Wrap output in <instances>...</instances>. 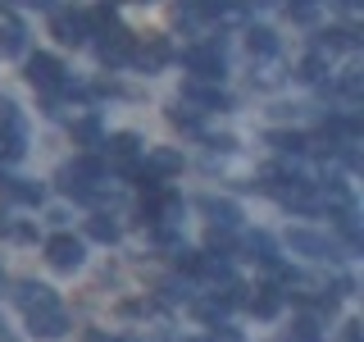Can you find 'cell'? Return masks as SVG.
<instances>
[{"label": "cell", "instance_id": "6da1fadb", "mask_svg": "<svg viewBox=\"0 0 364 342\" xmlns=\"http://www.w3.org/2000/svg\"><path fill=\"white\" fill-rule=\"evenodd\" d=\"M178 60H182V68H187L191 78H200V83H219V78L228 73L223 41H196V46H187Z\"/></svg>", "mask_w": 364, "mask_h": 342}, {"label": "cell", "instance_id": "7a4b0ae2", "mask_svg": "<svg viewBox=\"0 0 364 342\" xmlns=\"http://www.w3.org/2000/svg\"><path fill=\"white\" fill-rule=\"evenodd\" d=\"M182 105H191L196 114H210V110H228L232 100H228V91H219V83H200V78H187L178 91Z\"/></svg>", "mask_w": 364, "mask_h": 342}, {"label": "cell", "instance_id": "3957f363", "mask_svg": "<svg viewBox=\"0 0 364 342\" xmlns=\"http://www.w3.org/2000/svg\"><path fill=\"white\" fill-rule=\"evenodd\" d=\"M109 151V165L119 169V174H128V178H136L141 174V165H136V160H141V137L136 133H114L109 142H100Z\"/></svg>", "mask_w": 364, "mask_h": 342}, {"label": "cell", "instance_id": "277c9868", "mask_svg": "<svg viewBox=\"0 0 364 342\" xmlns=\"http://www.w3.org/2000/svg\"><path fill=\"white\" fill-rule=\"evenodd\" d=\"M46 260H50V269L73 274V269H82L87 251H82V242H77L73 233H55V237H46Z\"/></svg>", "mask_w": 364, "mask_h": 342}, {"label": "cell", "instance_id": "5b68a950", "mask_svg": "<svg viewBox=\"0 0 364 342\" xmlns=\"http://www.w3.org/2000/svg\"><path fill=\"white\" fill-rule=\"evenodd\" d=\"M28 83L46 91V96H60L64 83H68V73H64V64L55 60V55H32L28 60Z\"/></svg>", "mask_w": 364, "mask_h": 342}, {"label": "cell", "instance_id": "8992f818", "mask_svg": "<svg viewBox=\"0 0 364 342\" xmlns=\"http://www.w3.org/2000/svg\"><path fill=\"white\" fill-rule=\"evenodd\" d=\"M287 247L296 251V256H310V260H337L341 247L333 242L328 233H314V228H291L287 233Z\"/></svg>", "mask_w": 364, "mask_h": 342}, {"label": "cell", "instance_id": "52a82bcc", "mask_svg": "<svg viewBox=\"0 0 364 342\" xmlns=\"http://www.w3.org/2000/svg\"><path fill=\"white\" fill-rule=\"evenodd\" d=\"M28 333L37 338V342L64 338L68 333V311H64L60 301H55V306H41V311H28Z\"/></svg>", "mask_w": 364, "mask_h": 342}, {"label": "cell", "instance_id": "ba28073f", "mask_svg": "<svg viewBox=\"0 0 364 342\" xmlns=\"http://www.w3.org/2000/svg\"><path fill=\"white\" fill-rule=\"evenodd\" d=\"M50 32H55L64 46H82V41L91 37L87 9H50Z\"/></svg>", "mask_w": 364, "mask_h": 342}, {"label": "cell", "instance_id": "9c48e42d", "mask_svg": "<svg viewBox=\"0 0 364 342\" xmlns=\"http://www.w3.org/2000/svg\"><path fill=\"white\" fill-rule=\"evenodd\" d=\"M132 46H136V37L128 28H105V41L96 46V55H100V64L105 68H123V64H132Z\"/></svg>", "mask_w": 364, "mask_h": 342}, {"label": "cell", "instance_id": "30bf717a", "mask_svg": "<svg viewBox=\"0 0 364 342\" xmlns=\"http://www.w3.org/2000/svg\"><path fill=\"white\" fill-rule=\"evenodd\" d=\"M173 60V51H168L164 37H151L146 46H132V68H141V73H155V68H164Z\"/></svg>", "mask_w": 364, "mask_h": 342}, {"label": "cell", "instance_id": "8fae6325", "mask_svg": "<svg viewBox=\"0 0 364 342\" xmlns=\"http://www.w3.org/2000/svg\"><path fill=\"white\" fill-rule=\"evenodd\" d=\"M14 301H18V311L28 315V311H41V306H55L60 296L46 288V283H37V279H23L18 288H14Z\"/></svg>", "mask_w": 364, "mask_h": 342}, {"label": "cell", "instance_id": "7c38bea8", "mask_svg": "<svg viewBox=\"0 0 364 342\" xmlns=\"http://www.w3.org/2000/svg\"><path fill=\"white\" fill-rule=\"evenodd\" d=\"M168 174H182V155L168 151V146H155V151L141 160V178H168Z\"/></svg>", "mask_w": 364, "mask_h": 342}, {"label": "cell", "instance_id": "4fadbf2b", "mask_svg": "<svg viewBox=\"0 0 364 342\" xmlns=\"http://www.w3.org/2000/svg\"><path fill=\"white\" fill-rule=\"evenodd\" d=\"M200 210L214 219V228H237L242 224V205L228 197H200Z\"/></svg>", "mask_w": 364, "mask_h": 342}, {"label": "cell", "instance_id": "5bb4252c", "mask_svg": "<svg viewBox=\"0 0 364 342\" xmlns=\"http://www.w3.org/2000/svg\"><path fill=\"white\" fill-rule=\"evenodd\" d=\"M0 187H5V197L14 205H41L46 201V187L32 178H0Z\"/></svg>", "mask_w": 364, "mask_h": 342}, {"label": "cell", "instance_id": "9a60e30c", "mask_svg": "<svg viewBox=\"0 0 364 342\" xmlns=\"http://www.w3.org/2000/svg\"><path fill=\"white\" fill-rule=\"evenodd\" d=\"M323 315H314V311H305V315H296L291 319V328H287V342H323Z\"/></svg>", "mask_w": 364, "mask_h": 342}, {"label": "cell", "instance_id": "2e32d148", "mask_svg": "<svg viewBox=\"0 0 364 342\" xmlns=\"http://www.w3.org/2000/svg\"><path fill=\"white\" fill-rule=\"evenodd\" d=\"M314 51L318 55H341V51H355V32L350 28H323L314 37Z\"/></svg>", "mask_w": 364, "mask_h": 342}, {"label": "cell", "instance_id": "e0dca14e", "mask_svg": "<svg viewBox=\"0 0 364 342\" xmlns=\"http://www.w3.org/2000/svg\"><path fill=\"white\" fill-rule=\"evenodd\" d=\"M73 142L87 146V151H96V146L105 142V123H100V114H82V119H73Z\"/></svg>", "mask_w": 364, "mask_h": 342}, {"label": "cell", "instance_id": "ac0fdd59", "mask_svg": "<svg viewBox=\"0 0 364 342\" xmlns=\"http://www.w3.org/2000/svg\"><path fill=\"white\" fill-rule=\"evenodd\" d=\"M28 51V28L18 19H0V55H23Z\"/></svg>", "mask_w": 364, "mask_h": 342}, {"label": "cell", "instance_id": "d6986e66", "mask_svg": "<svg viewBox=\"0 0 364 342\" xmlns=\"http://www.w3.org/2000/svg\"><path fill=\"white\" fill-rule=\"evenodd\" d=\"M282 296H287V292H278V288H259L246 306H250V315H255V319H273V315L282 311Z\"/></svg>", "mask_w": 364, "mask_h": 342}, {"label": "cell", "instance_id": "ffe728a7", "mask_svg": "<svg viewBox=\"0 0 364 342\" xmlns=\"http://www.w3.org/2000/svg\"><path fill=\"white\" fill-rule=\"evenodd\" d=\"M269 146L282 151V155H305V151H310V137L291 133V128H278V133H269Z\"/></svg>", "mask_w": 364, "mask_h": 342}, {"label": "cell", "instance_id": "44dd1931", "mask_svg": "<svg viewBox=\"0 0 364 342\" xmlns=\"http://www.w3.org/2000/svg\"><path fill=\"white\" fill-rule=\"evenodd\" d=\"M246 51L259 55V60H273V55H278V32L273 28H250L246 32Z\"/></svg>", "mask_w": 364, "mask_h": 342}, {"label": "cell", "instance_id": "7402d4cb", "mask_svg": "<svg viewBox=\"0 0 364 342\" xmlns=\"http://www.w3.org/2000/svg\"><path fill=\"white\" fill-rule=\"evenodd\" d=\"M28 155V133H0V165H18Z\"/></svg>", "mask_w": 364, "mask_h": 342}, {"label": "cell", "instance_id": "603a6c76", "mask_svg": "<svg viewBox=\"0 0 364 342\" xmlns=\"http://www.w3.org/2000/svg\"><path fill=\"white\" fill-rule=\"evenodd\" d=\"M87 237H96V242L114 247V242H119V224H114L109 214H91V219H87Z\"/></svg>", "mask_w": 364, "mask_h": 342}, {"label": "cell", "instance_id": "cb8c5ba5", "mask_svg": "<svg viewBox=\"0 0 364 342\" xmlns=\"http://www.w3.org/2000/svg\"><path fill=\"white\" fill-rule=\"evenodd\" d=\"M246 251H250V260H259L264 269L278 260V256H273V237L269 233H246Z\"/></svg>", "mask_w": 364, "mask_h": 342}, {"label": "cell", "instance_id": "d4e9b609", "mask_svg": "<svg viewBox=\"0 0 364 342\" xmlns=\"http://www.w3.org/2000/svg\"><path fill=\"white\" fill-rule=\"evenodd\" d=\"M168 123L182 133H200V114L191 110V105H182V100H173V110H168Z\"/></svg>", "mask_w": 364, "mask_h": 342}, {"label": "cell", "instance_id": "484cf974", "mask_svg": "<svg viewBox=\"0 0 364 342\" xmlns=\"http://www.w3.org/2000/svg\"><path fill=\"white\" fill-rule=\"evenodd\" d=\"M323 73H328V55H310V60H301V68H296V78L301 83H323Z\"/></svg>", "mask_w": 364, "mask_h": 342}, {"label": "cell", "instance_id": "4316f807", "mask_svg": "<svg viewBox=\"0 0 364 342\" xmlns=\"http://www.w3.org/2000/svg\"><path fill=\"white\" fill-rule=\"evenodd\" d=\"M232 228H210V237H205V251L210 256H232Z\"/></svg>", "mask_w": 364, "mask_h": 342}, {"label": "cell", "instance_id": "83f0119b", "mask_svg": "<svg viewBox=\"0 0 364 342\" xmlns=\"http://www.w3.org/2000/svg\"><path fill=\"white\" fill-rule=\"evenodd\" d=\"M0 133H28L23 128V114H18V105L9 96H0Z\"/></svg>", "mask_w": 364, "mask_h": 342}, {"label": "cell", "instance_id": "f1b7e54d", "mask_svg": "<svg viewBox=\"0 0 364 342\" xmlns=\"http://www.w3.org/2000/svg\"><path fill=\"white\" fill-rule=\"evenodd\" d=\"M9 242H37V224H0Z\"/></svg>", "mask_w": 364, "mask_h": 342}, {"label": "cell", "instance_id": "f546056e", "mask_svg": "<svg viewBox=\"0 0 364 342\" xmlns=\"http://www.w3.org/2000/svg\"><path fill=\"white\" fill-rule=\"evenodd\" d=\"M151 242H155V247H173V251H178V247H182V237L173 233V224H151Z\"/></svg>", "mask_w": 364, "mask_h": 342}, {"label": "cell", "instance_id": "4dcf8cb0", "mask_svg": "<svg viewBox=\"0 0 364 342\" xmlns=\"http://www.w3.org/2000/svg\"><path fill=\"white\" fill-rule=\"evenodd\" d=\"M159 296H164L168 306H178V301H191V292H187V283H178V279H168V283H159Z\"/></svg>", "mask_w": 364, "mask_h": 342}, {"label": "cell", "instance_id": "1f68e13d", "mask_svg": "<svg viewBox=\"0 0 364 342\" xmlns=\"http://www.w3.org/2000/svg\"><path fill=\"white\" fill-rule=\"evenodd\" d=\"M210 328H214V333H210V342H242V333H237V328H228L223 319H219V324H210Z\"/></svg>", "mask_w": 364, "mask_h": 342}, {"label": "cell", "instance_id": "d6a6232c", "mask_svg": "<svg viewBox=\"0 0 364 342\" xmlns=\"http://www.w3.org/2000/svg\"><path fill=\"white\" fill-rule=\"evenodd\" d=\"M314 5H318V0H291V19L310 23V19H314Z\"/></svg>", "mask_w": 364, "mask_h": 342}, {"label": "cell", "instance_id": "836d02e7", "mask_svg": "<svg viewBox=\"0 0 364 342\" xmlns=\"http://www.w3.org/2000/svg\"><path fill=\"white\" fill-rule=\"evenodd\" d=\"M210 146H214V151H237V137H210Z\"/></svg>", "mask_w": 364, "mask_h": 342}, {"label": "cell", "instance_id": "e575fe53", "mask_svg": "<svg viewBox=\"0 0 364 342\" xmlns=\"http://www.w3.org/2000/svg\"><path fill=\"white\" fill-rule=\"evenodd\" d=\"M341 342H360V319H350L346 333H341Z\"/></svg>", "mask_w": 364, "mask_h": 342}, {"label": "cell", "instance_id": "d590c367", "mask_svg": "<svg viewBox=\"0 0 364 342\" xmlns=\"http://www.w3.org/2000/svg\"><path fill=\"white\" fill-rule=\"evenodd\" d=\"M87 342H123V338H114V333H87Z\"/></svg>", "mask_w": 364, "mask_h": 342}, {"label": "cell", "instance_id": "8d00e7d4", "mask_svg": "<svg viewBox=\"0 0 364 342\" xmlns=\"http://www.w3.org/2000/svg\"><path fill=\"white\" fill-rule=\"evenodd\" d=\"M32 9H55V0H28Z\"/></svg>", "mask_w": 364, "mask_h": 342}, {"label": "cell", "instance_id": "74e56055", "mask_svg": "<svg viewBox=\"0 0 364 342\" xmlns=\"http://www.w3.org/2000/svg\"><path fill=\"white\" fill-rule=\"evenodd\" d=\"M100 5H105V9H114V5H123V0H100Z\"/></svg>", "mask_w": 364, "mask_h": 342}, {"label": "cell", "instance_id": "f35d334b", "mask_svg": "<svg viewBox=\"0 0 364 342\" xmlns=\"http://www.w3.org/2000/svg\"><path fill=\"white\" fill-rule=\"evenodd\" d=\"M187 342H210V338H187Z\"/></svg>", "mask_w": 364, "mask_h": 342}, {"label": "cell", "instance_id": "ab89813d", "mask_svg": "<svg viewBox=\"0 0 364 342\" xmlns=\"http://www.w3.org/2000/svg\"><path fill=\"white\" fill-rule=\"evenodd\" d=\"M0 288H5V269H0Z\"/></svg>", "mask_w": 364, "mask_h": 342}, {"label": "cell", "instance_id": "60d3db41", "mask_svg": "<svg viewBox=\"0 0 364 342\" xmlns=\"http://www.w3.org/2000/svg\"><path fill=\"white\" fill-rule=\"evenodd\" d=\"M0 178H5V174H0Z\"/></svg>", "mask_w": 364, "mask_h": 342}]
</instances>
